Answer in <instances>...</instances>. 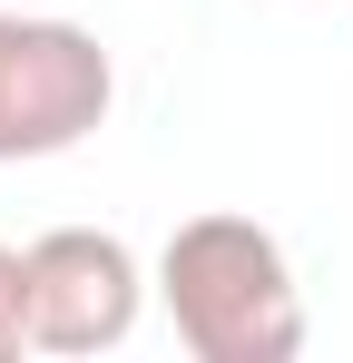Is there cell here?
<instances>
[{"label":"cell","instance_id":"cell-1","mask_svg":"<svg viewBox=\"0 0 353 363\" xmlns=\"http://www.w3.org/2000/svg\"><path fill=\"white\" fill-rule=\"evenodd\" d=\"M157 304L196 363H294L304 285L255 216H186L157 245Z\"/></svg>","mask_w":353,"mask_h":363},{"label":"cell","instance_id":"cell-2","mask_svg":"<svg viewBox=\"0 0 353 363\" xmlns=\"http://www.w3.org/2000/svg\"><path fill=\"white\" fill-rule=\"evenodd\" d=\"M108 99H118V60L99 50V30L0 10V167L69 157L89 128H108Z\"/></svg>","mask_w":353,"mask_h":363},{"label":"cell","instance_id":"cell-3","mask_svg":"<svg viewBox=\"0 0 353 363\" xmlns=\"http://www.w3.org/2000/svg\"><path fill=\"white\" fill-rule=\"evenodd\" d=\"M20 255H30V344L40 354H118L138 334L147 275H138L128 236H108V226H50Z\"/></svg>","mask_w":353,"mask_h":363},{"label":"cell","instance_id":"cell-4","mask_svg":"<svg viewBox=\"0 0 353 363\" xmlns=\"http://www.w3.org/2000/svg\"><path fill=\"white\" fill-rule=\"evenodd\" d=\"M30 354V255L0 245V363Z\"/></svg>","mask_w":353,"mask_h":363}]
</instances>
